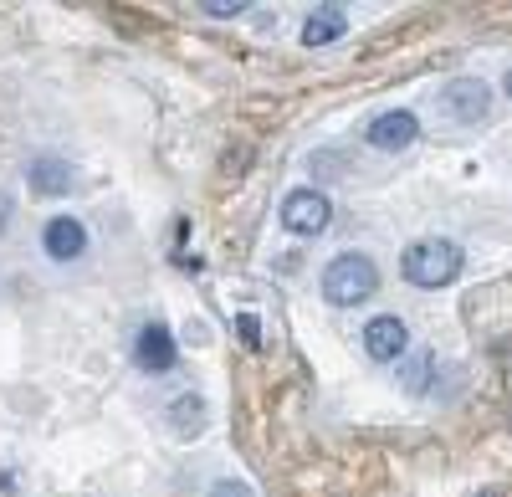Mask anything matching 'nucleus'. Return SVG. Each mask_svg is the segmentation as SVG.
Here are the masks:
<instances>
[{
    "label": "nucleus",
    "mask_w": 512,
    "mask_h": 497,
    "mask_svg": "<svg viewBox=\"0 0 512 497\" xmlns=\"http://www.w3.org/2000/svg\"><path fill=\"white\" fill-rule=\"evenodd\" d=\"M425 369H431V354H420L415 364H405V369H400V380H405V390H425Z\"/></svg>",
    "instance_id": "f8f14e48"
},
{
    "label": "nucleus",
    "mask_w": 512,
    "mask_h": 497,
    "mask_svg": "<svg viewBox=\"0 0 512 497\" xmlns=\"http://www.w3.org/2000/svg\"><path fill=\"white\" fill-rule=\"evenodd\" d=\"M344 11L338 6H318L313 16H308V26H303V47H328V41H338L344 36Z\"/></svg>",
    "instance_id": "9b49d317"
},
{
    "label": "nucleus",
    "mask_w": 512,
    "mask_h": 497,
    "mask_svg": "<svg viewBox=\"0 0 512 497\" xmlns=\"http://www.w3.org/2000/svg\"><path fill=\"white\" fill-rule=\"evenodd\" d=\"M164 426L175 431V436H200L205 431V400L200 395H180L175 405H164Z\"/></svg>",
    "instance_id": "9d476101"
},
{
    "label": "nucleus",
    "mask_w": 512,
    "mask_h": 497,
    "mask_svg": "<svg viewBox=\"0 0 512 497\" xmlns=\"http://www.w3.org/2000/svg\"><path fill=\"white\" fill-rule=\"evenodd\" d=\"M492 113V88L477 77H451L441 88V118L446 123H487Z\"/></svg>",
    "instance_id": "7ed1b4c3"
},
{
    "label": "nucleus",
    "mask_w": 512,
    "mask_h": 497,
    "mask_svg": "<svg viewBox=\"0 0 512 497\" xmlns=\"http://www.w3.org/2000/svg\"><path fill=\"white\" fill-rule=\"evenodd\" d=\"M374 287H379V267H374V257H364V252L333 257L328 272H323V298H328L333 308H354V303L374 298Z\"/></svg>",
    "instance_id": "f03ea898"
},
{
    "label": "nucleus",
    "mask_w": 512,
    "mask_h": 497,
    "mask_svg": "<svg viewBox=\"0 0 512 497\" xmlns=\"http://www.w3.org/2000/svg\"><path fill=\"white\" fill-rule=\"evenodd\" d=\"M236 334H241V339L256 349V344H262V323H256L251 313H241V318H236Z\"/></svg>",
    "instance_id": "ddd939ff"
},
{
    "label": "nucleus",
    "mask_w": 512,
    "mask_h": 497,
    "mask_svg": "<svg viewBox=\"0 0 512 497\" xmlns=\"http://www.w3.org/2000/svg\"><path fill=\"white\" fill-rule=\"evenodd\" d=\"M364 349H369V359H379V364H390V359H400L405 349H410V328L400 323V318H369V328H364Z\"/></svg>",
    "instance_id": "0eeeda50"
},
{
    "label": "nucleus",
    "mask_w": 512,
    "mask_h": 497,
    "mask_svg": "<svg viewBox=\"0 0 512 497\" xmlns=\"http://www.w3.org/2000/svg\"><path fill=\"white\" fill-rule=\"evenodd\" d=\"M41 246H47L52 262H72V257L88 252V231H82V221H72V216H57V221L41 226Z\"/></svg>",
    "instance_id": "6e6552de"
},
{
    "label": "nucleus",
    "mask_w": 512,
    "mask_h": 497,
    "mask_svg": "<svg viewBox=\"0 0 512 497\" xmlns=\"http://www.w3.org/2000/svg\"><path fill=\"white\" fill-rule=\"evenodd\" d=\"M210 497H251V487H246V482H231V477H226V482H216V487H210Z\"/></svg>",
    "instance_id": "2eb2a0df"
},
{
    "label": "nucleus",
    "mask_w": 512,
    "mask_h": 497,
    "mask_svg": "<svg viewBox=\"0 0 512 497\" xmlns=\"http://www.w3.org/2000/svg\"><path fill=\"white\" fill-rule=\"evenodd\" d=\"M333 221V205H328V195L323 190H292L287 200H282V226L287 231H297V236H318L323 226Z\"/></svg>",
    "instance_id": "20e7f679"
},
{
    "label": "nucleus",
    "mask_w": 512,
    "mask_h": 497,
    "mask_svg": "<svg viewBox=\"0 0 512 497\" xmlns=\"http://www.w3.org/2000/svg\"><path fill=\"white\" fill-rule=\"evenodd\" d=\"M31 190H36V195H67V190H72V164L57 159V154L31 159Z\"/></svg>",
    "instance_id": "1a4fd4ad"
},
{
    "label": "nucleus",
    "mask_w": 512,
    "mask_h": 497,
    "mask_svg": "<svg viewBox=\"0 0 512 497\" xmlns=\"http://www.w3.org/2000/svg\"><path fill=\"white\" fill-rule=\"evenodd\" d=\"M461 246L446 241V236H425V241H410L400 252V277L410 287H425V293H436V287H451L461 277Z\"/></svg>",
    "instance_id": "f257e3e1"
},
{
    "label": "nucleus",
    "mask_w": 512,
    "mask_h": 497,
    "mask_svg": "<svg viewBox=\"0 0 512 497\" xmlns=\"http://www.w3.org/2000/svg\"><path fill=\"white\" fill-rule=\"evenodd\" d=\"M502 88H507V98H512V67H507V82H502Z\"/></svg>",
    "instance_id": "dca6fc26"
},
{
    "label": "nucleus",
    "mask_w": 512,
    "mask_h": 497,
    "mask_svg": "<svg viewBox=\"0 0 512 497\" xmlns=\"http://www.w3.org/2000/svg\"><path fill=\"white\" fill-rule=\"evenodd\" d=\"M420 139V118L410 108H390V113H379L369 123V144L384 149V154H395V149H410Z\"/></svg>",
    "instance_id": "39448f33"
},
{
    "label": "nucleus",
    "mask_w": 512,
    "mask_h": 497,
    "mask_svg": "<svg viewBox=\"0 0 512 497\" xmlns=\"http://www.w3.org/2000/svg\"><path fill=\"white\" fill-rule=\"evenodd\" d=\"M246 0H205V16H241Z\"/></svg>",
    "instance_id": "4468645a"
},
{
    "label": "nucleus",
    "mask_w": 512,
    "mask_h": 497,
    "mask_svg": "<svg viewBox=\"0 0 512 497\" xmlns=\"http://www.w3.org/2000/svg\"><path fill=\"white\" fill-rule=\"evenodd\" d=\"M134 359H139V369H149V375L175 369V364H180L175 334H169L164 323H144V328H139V344H134Z\"/></svg>",
    "instance_id": "423d86ee"
}]
</instances>
